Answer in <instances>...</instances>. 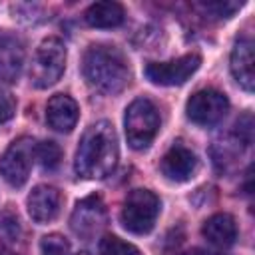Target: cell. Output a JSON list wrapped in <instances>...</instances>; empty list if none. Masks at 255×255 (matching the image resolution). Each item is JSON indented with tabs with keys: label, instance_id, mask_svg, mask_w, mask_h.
<instances>
[{
	"label": "cell",
	"instance_id": "277c9868",
	"mask_svg": "<svg viewBox=\"0 0 255 255\" xmlns=\"http://www.w3.org/2000/svg\"><path fill=\"white\" fill-rule=\"evenodd\" d=\"M159 209H161L159 197L149 189L137 187L126 195L120 211V221L126 231L133 235H145L155 227Z\"/></svg>",
	"mask_w": 255,
	"mask_h": 255
},
{
	"label": "cell",
	"instance_id": "ffe728a7",
	"mask_svg": "<svg viewBox=\"0 0 255 255\" xmlns=\"http://www.w3.org/2000/svg\"><path fill=\"white\" fill-rule=\"evenodd\" d=\"M241 6H243L241 2H203V4H199V8L209 12L213 18H231L235 14V10H239Z\"/></svg>",
	"mask_w": 255,
	"mask_h": 255
},
{
	"label": "cell",
	"instance_id": "8fae6325",
	"mask_svg": "<svg viewBox=\"0 0 255 255\" xmlns=\"http://www.w3.org/2000/svg\"><path fill=\"white\" fill-rule=\"evenodd\" d=\"M159 169L161 173L175 183H183L187 179H191V175L197 169V155L191 147L183 145L181 141L173 143L161 157L159 161Z\"/></svg>",
	"mask_w": 255,
	"mask_h": 255
},
{
	"label": "cell",
	"instance_id": "7a4b0ae2",
	"mask_svg": "<svg viewBox=\"0 0 255 255\" xmlns=\"http://www.w3.org/2000/svg\"><path fill=\"white\" fill-rule=\"evenodd\" d=\"M82 74L86 82L108 96L120 94L131 80L129 64L124 52L110 44H92L82 58Z\"/></svg>",
	"mask_w": 255,
	"mask_h": 255
},
{
	"label": "cell",
	"instance_id": "8992f818",
	"mask_svg": "<svg viewBox=\"0 0 255 255\" xmlns=\"http://www.w3.org/2000/svg\"><path fill=\"white\" fill-rule=\"evenodd\" d=\"M36 161V141L28 135L14 139L0 157V175L12 187H22Z\"/></svg>",
	"mask_w": 255,
	"mask_h": 255
},
{
	"label": "cell",
	"instance_id": "5b68a950",
	"mask_svg": "<svg viewBox=\"0 0 255 255\" xmlns=\"http://www.w3.org/2000/svg\"><path fill=\"white\" fill-rule=\"evenodd\" d=\"M66 70V46L58 36L44 38L32 58L30 66V82L38 90H46L54 86Z\"/></svg>",
	"mask_w": 255,
	"mask_h": 255
},
{
	"label": "cell",
	"instance_id": "9a60e30c",
	"mask_svg": "<svg viewBox=\"0 0 255 255\" xmlns=\"http://www.w3.org/2000/svg\"><path fill=\"white\" fill-rule=\"evenodd\" d=\"M201 235L215 247H231L237 239V223L229 213H213L201 225Z\"/></svg>",
	"mask_w": 255,
	"mask_h": 255
},
{
	"label": "cell",
	"instance_id": "603a6c76",
	"mask_svg": "<svg viewBox=\"0 0 255 255\" xmlns=\"http://www.w3.org/2000/svg\"><path fill=\"white\" fill-rule=\"evenodd\" d=\"M16 114V100L10 92L0 90V124L12 120Z\"/></svg>",
	"mask_w": 255,
	"mask_h": 255
},
{
	"label": "cell",
	"instance_id": "6da1fadb",
	"mask_svg": "<svg viewBox=\"0 0 255 255\" xmlns=\"http://www.w3.org/2000/svg\"><path fill=\"white\" fill-rule=\"evenodd\" d=\"M120 159V145L116 129L110 122L102 120L92 124L76 149L74 171L80 179H104L108 177Z\"/></svg>",
	"mask_w": 255,
	"mask_h": 255
},
{
	"label": "cell",
	"instance_id": "cb8c5ba5",
	"mask_svg": "<svg viewBox=\"0 0 255 255\" xmlns=\"http://www.w3.org/2000/svg\"><path fill=\"white\" fill-rule=\"evenodd\" d=\"M185 255H219V253H207V251H201V249H193V251H189Z\"/></svg>",
	"mask_w": 255,
	"mask_h": 255
},
{
	"label": "cell",
	"instance_id": "ba28073f",
	"mask_svg": "<svg viewBox=\"0 0 255 255\" xmlns=\"http://www.w3.org/2000/svg\"><path fill=\"white\" fill-rule=\"evenodd\" d=\"M227 110H229L227 96L213 88L195 92L185 104L187 118L201 128H211V126L219 124L223 120V116L227 114Z\"/></svg>",
	"mask_w": 255,
	"mask_h": 255
},
{
	"label": "cell",
	"instance_id": "52a82bcc",
	"mask_svg": "<svg viewBox=\"0 0 255 255\" xmlns=\"http://www.w3.org/2000/svg\"><path fill=\"white\" fill-rule=\"evenodd\" d=\"M199 54H183L167 62H147L143 74L155 86H181L199 70Z\"/></svg>",
	"mask_w": 255,
	"mask_h": 255
},
{
	"label": "cell",
	"instance_id": "3957f363",
	"mask_svg": "<svg viewBox=\"0 0 255 255\" xmlns=\"http://www.w3.org/2000/svg\"><path fill=\"white\" fill-rule=\"evenodd\" d=\"M159 112L157 106L149 98H135L128 108L124 116V129L126 139L131 149H145L155 139L159 131Z\"/></svg>",
	"mask_w": 255,
	"mask_h": 255
},
{
	"label": "cell",
	"instance_id": "d4e9b609",
	"mask_svg": "<svg viewBox=\"0 0 255 255\" xmlns=\"http://www.w3.org/2000/svg\"><path fill=\"white\" fill-rule=\"evenodd\" d=\"M0 255H14V253H12L6 245H2V243H0Z\"/></svg>",
	"mask_w": 255,
	"mask_h": 255
},
{
	"label": "cell",
	"instance_id": "30bf717a",
	"mask_svg": "<svg viewBox=\"0 0 255 255\" xmlns=\"http://www.w3.org/2000/svg\"><path fill=\"white\" fill-rule=\"evenodd\" d=\"M26 207L34 223L38 225L52 223L62 209V193L54 185H46V183L36 185L26 199Z\"/></svg>",
	"mask_w": 255,
	"mask_h": 255
},
{
	"label": "cell",
	"instance_id": "4fadbf2b",
	"mask_svg": "<svg viewBox=\"0 0 255 255\" xmlns=\"http://www.w3.org/2000/svg\"><path fill=\"white\" fill-rule=\"evenodd\" d=\"M255 58H253V42L249 38H239L233 44L231 56H229V68L237 84L245 92H253L255 86V70H253Z\"/></svg>",
	"mask_w": 255,
	"mask_h": 255
},
{
	"label": "cell",
	"instance_id": "9c48e42d",
	"mask_svg": "<svg viewBox=\"0 0 255 255\" xmlns=\"http://www.w3.org/2000/svg\"><path fill=\"white\" fill-rule=\"evenodd\" d=\"M106 223H108V213L100 195H88L80 199L70 217L72 231L84 241L94 239L106 227Z\"/></svg>",
	"mask_w": 255,
	"mask_h": 255
},
{
	"label": "cell",
	"instance_id": "44dd1931",
	"mask_svg": "<svg viewBox=\"0 0 255 255\" xmlns=\"http://www.w3.org/2000/svg\"><path fill=\"white\" fill-rule=\"evenodd\" d=\"M235 139L241 145H249L253 139V118L251 114H243L237 122H235Z\"/></svg>",
	"mask_w": 255,
	"mask_h": 255
},
{
	"label": "cell",
	"instance_id": "5bb4252c",
	"mask_svg": "<svg viewBox=\"0 0 255 255\" xmlns=\"http://www.w3.org/2000/svg\"><path fill=\"white\" fill-rule=\"evenodd\" d=\"M24 44L14 36H0V82L12 84L24 66Z\"/></svg>",
	"mask_w": 255,
	"mask_h": 255
},
{
	"label": "cell",
	"instance_id": "d6986e66",
	"mask_svg": "<svg viewBox=\"0 0 255 255\" xmlns=\"http://www.w3.org/2000/svg\"><path fill=\"white\" fill-rule=\"evenodd\" d=\"M40 249H42V255H72L70 241L60 233L44 235L40 241Z\"/></svg>",
	"mask_w": 255,
	"mask_h": 255
},
{
	"label": "cell",
	"instance_id": "7c38bea8",
	"mask_svg": "<svg viewBox=\"0 0 255 255\" xmlns=\"http://www.w3.org/2000/svg\"><path fill=\"white\" fill-rule=\"evenodd\" d=\"M80 118V108L76 100L68 94H56L46 104V122L54 131L70 133Z\"/></svg>",
	"mask_w": 255,
	"mask_h": 255
},
{
	"label": "cell",
	"instance_id": "2e32d148",
	"mask_svg": "<svg viewBox=\"0 0 255 255\" xmlns=\"http://www.w3.org/2000/svg\"><path fill=\"white\" fill-rule=\"evenodd\" d=\"M84 20L92 28H116V26L124 24L126 10L120 2H112V0L94 2L84 12Z\"/></svg>",
	"mask_w": 255,
	"mask_h": 255
},
{
	"label": "cell",
	"instance_id": "7402d4cb",
	"mask_svg": "<svg viewBox=\"0 0 255 255\" xmlns=\"http://www.w3.org/2000/svg\"><path fill=\"white\" fill-rule=\"evenodd\" d=\"M0 235L4 237V241H18V237H20V223H18L16 215L4 213L0 217Z\"/></svg>",
	"mask_w": 255,
	"mask_h": 255
},
{
	"label": "cell",
	"instance_id": "ac0fdd59",
	"mask_svg": "<svg viewBox=\"0 0 255 255\" xmlns=\"http://www.w3.org/2000/svg\"><path fill=\"white\" fill-rule=\"evenodd\" d=\"M100 255H139V249L124 239H120L118 235H106L104 239H100Z\"/></svg>",
	"mask_w": 255,
	"mask_h": 255
},
{
	"label": "cell",
	"instance_id": "e0dca14e",
	"mask_svg": "<svg viewBox=\"0 0 255 255\" xmlns=\"http://www.w3.org/2000/svg\"><path fill=\"white\" fill-rule=\"evenodd\" d=\"M62 159V149L56 141L46 139V141H38L36 143V161L42 165V169L52 171L60 165Z\"/></svg>",
	"mask_w": 255,
	"mask_h": 255
}]
</instances>
